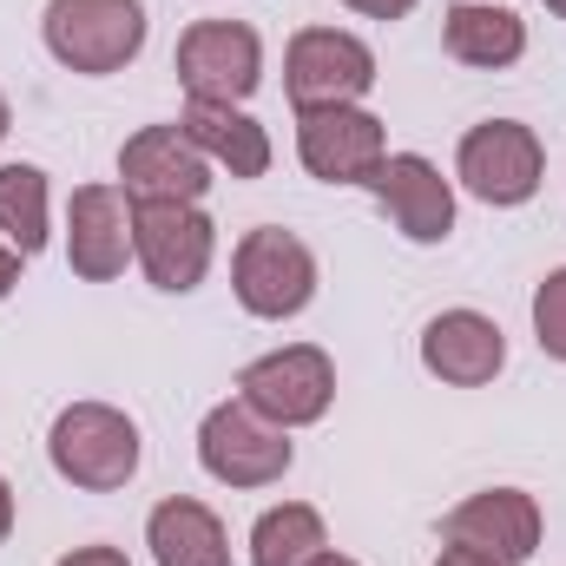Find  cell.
<instances>
[{"instance_id": "52a82bcc", "label": "cell", "mask_w": 566, "mask_h": 566, "mask_svg": "<svg viewBox=\"0 0 566 566\" xmlns=\"http://www.w3.org/2000/svg\"><path fill=\"white\" fill-rule=\"evenodd\" d=\"M231 283H238V303L251 310V316H296L310 296H316V258H310V244L303 238H290L277 224H264V231H251L244 244H238V258H231Z\"/></svg>"}, {"instance_id": "6da1fadb", "label": "cell", "mask_w": 566, "mask_h": 566, "mask_svg": "<svg viewBox=\"0 0 566 566\" xmlns=\"http://www.w3.org/2000/svg\"><path fill=\"white\" fill-rule=\"evenodd\" d=\"M46 454L73 488L113 494L139 474V428L106 402H73V409H60V422L46 434Z\"/></svg>"}, {"instance_id": "d4e9b609", "label": "cell", "mask_w": 566, "mask_h": 566, "mask_svg": "<svg viewBox=\"0 0 566 566\" xmlns=\"http://www.w3.org/2000/svg\"><path fill=\"white\" fill-rule=\"evenodd\" d=\"M434 566H494V560H481V554H468V547H441Z\"/></svg>"}, {"instance_id": "3957f363", "label": "cell", "mask_w": 566, "mask_h": 566, "mask_svg": "<svg viewBox=\"0 0 566 566\" xmlns=\"http://www.w3.org/2000/svg\"><path fill=\"white\" fill-rule=\"evenodd\" d=\"M238 402H251L264 422H277V428L323 422L329 402H336V369H329V356L316 343H290V349L258 356L238 376Z\"/></svg>"}, {"instance_id": "484cf974", "label": "cell", "mask_w": 566, "mask_h": 566, "mask_svg": "<svg viewBox=\"0 0 566 566\" xmlns=\"http://www.w3.org/2000/svg\"><path fill=\"white\" fill-rule=\"evenodd\" d=\"M13 534V488H7V474H0V541Z\"/></svg>"}, {"instance_id": "7c38bea8", "label": "cell", "mask_w": 566, "mask_h": 566, "mask_svg": "<svg viewBox=\"0 0 566 566\" xmlns=\"http://www.w3.org/2000/svg\"><path fill=\"white\" fill-rule=\"evenodd\" d=\"M441 534H448V547H468V554H481L494 566H521L541 547V507L521 488H488V494L461 501L441 521Z\"/></svg>"}, {"instance_id": "277c9868", "label": "cell", "mask_w": 566, "mask_h": 566, "mask_svg": "<svg viewBox=\"0 0 566 566\" xmlns=\"http://www.w3.org/2000/svg\"><path fill=\"white\" fill-rule=\"evenodd\" d=\"M283 86L296 99V113L310 106H356L376 86V53L356 33L336 27H303L283 53Z\"/></svg>"}, {"instance_id": "d6986e66", "label": "cell", "mask_w": 566, "mask_h": 566, "mask_svg": "<svg viewBox=\"0 0 566 566\" xmlns=\"http://www.w3.org/2000/svg\"><path fill=\"white\" fill-rule=\"evenodd\" d=\"M323 554H329L323 514L303 501H283L251 527V566H316Z\"/></svg>"}, {"instance_id": "8992f818", "label": "cell", "mask_w": 566, "mask_h": 566, "mask_svg": "<svg viewBox=\"0 0 566 566\" xmlns=\"http://www.w3.org/2000/svg\"><path fill=\"white\" fill-rule=\"evenodd\" d=\"M198 461L224 488H271L290 468V441L277 422H264L251 402H218L198 428Z\"/></svg>"}, {"instance_id": "ffe728a7", "label": "cell", "mask_w": 566, "mask_h": 566, "mask_svg": "<svg viewBox=\"0 0 566 566\" xmlns=\"http://www.w3.org/2000/svg\"><path fill=\"white\" fill-rule=\"evenodd\" d=\"M0 231L20 258L46 251V171L40 165H0Z\"/></svg>"}, {"instance_id": "44dd1931", "label": "cell", "mask_w": 566, "mask_h": 566, "mask_svg": "<svg viewBox=\"0 0 566 566\" xmlns=\"http://www.w3.org/2000/svg\"><path fill=\"white\" fill-rule=\"evenodd\" d=\"M534 336L554 363H566V271H554L534 290Z\"/></svg>"}, {"instance_id": "5bb4252c", "label": "cell", "mask_w": 566, "mask_h": 566, "mask_svg": "<svg viewBox=\"0 0 566 566\" xmlns=\"http://www.w3.org/2000/svg\"><path fill=\"white\" fill-rule=\"evenodd\" d=\"M369 191L382 198V211L396 218V231L409 238V244H441L448 231H454V191H448V178L416 158V151H396V158H382L376 171H369Z\"/></svg>"}, {"instance_id": "9a60e30c", "label": "cell", "mask_w": 566, "mask_h": 566, "mask_svg": "<svg viewBox=\"0 0 566 566\" xmlns=\"http://www.w3.org/2000/svg\"><path fill=\"white\" fill-rule=\"evenodd\" d=\"M422 363H428V376H441V382H454V389H481V382L501 376L507 336H501V323H488L481 310H441L422 329Z\"/></svg>"}, {"instance_id": "30bf717a", "label": "cell", "mask_w": 566, "mask_h": 566, "mask_svg": "<svg viewBox=\"0 0 566 566\" xmlns=\"http://www.w3.org/2000/svg\"><path fill=\"white\" fill-rule=\"evenodd\" d=\"M211 158L185 139V126H145L119 151V178L133 205H198L211 191Z\"/></svg>"}, {"instance_id": "4316f807", "label": "cell", "mask_w": 566, "mask_h": 566, "mask_svg": "<svg viewBox=\"0 0 566 566\" xmlns=\"http://www.w3.org/2000/svg\"><path fill=\"white\" fill-rule=\"evenodd\" d=\"M316 566H356V560H343V554H323V560H316Z\"/></svg>"}, {"instance_id": "7402d4cb", "label": "cell", "mask_w": 566, "mask_h": 566, "mask_svg": "<svg viewBox=\"0 0 566 566\" xmlns=\"http://www.w3.org/2000/svg\"><path fill=\"white\" fill-rule=\"evenodd\" d=\"M60 566H133V560H126L119 547H73Z\"/></svg>"}, {"instance_id": "cb8c5ba5", "label": "cell", "mask_w": 566, "mask_h": 566, "mask_svg": "<svg viewBox=\"0 0 566 566\" xmlns=\"http://www.w3.org/2000/svg\"><path fill=\"white\" fill-rule=\"evenodd\" d=\"M13 283H20V251L0 244V296H13Z\"/></svg>"}, {"instance_id": "4fadbf2b", "label": "cell", "mask_w": 566, "mask_h": 566, "mask_svg": "<svg viewBox=\"0 0 566 566\" xmlns=\"http://www.w3.org/2000/svg\"><path fill=\"white\" fill-rule=\"evenodd\" d=\"M66 258L86 283H113L133 258V198L119 185H80L66 205Z\"/></svg>"}, {"instance_id": "603a6c76", "label": "cell", "mask_w": 566, "mask_h": 566, "mask_svg": "<svg viewBox=\"0 0 566 566\" xmlns=\"http://www.w3.org/2000/svg\"><path fill=\"white\" fill-rule=\"evenodd\" d=\"M343 7H356V13H369V20H402L416 0H343Z\"/></svg>"}, {"instance_id": "9c48e42d", "label": "cell", "mask_w": 566, "mask_h": 566, "mask_svg": "<svg viewBox=\"0 0 566 566\" xmlns=\"http://www.w3.org/2000/svg\"><path fill=\"white\" fill-rule=\"evenodd\" d=\"M461 185L481 198V205H527L541 191V139L521 126V119H488L461 139V158H454Z\"/></svg>"}, {"instance_id": "f1b7e54d", "label": "cell", "mask_w": 566, "mask_h": 566, "mask_svg": "<svg viewBox=\"0 0 566 566\" xmlns=\"http://www.w3.org/2000/svg\"><path fill=\"white\" fill-rule=\"evenodd\" d=\"M547 7H554V13H566V0H547Z\"/></svg>"}, {"instance_id": "5b68a950", "label": "cell", "mask_w": 566, "mask_h": 566, "mask_svg": "<svg viewBox=\"0 0 566 566\" xmlns=\"http://www.w3.org/2000/svg\"><path fill=\"white\" fill-rule=\"evenodd\" d=\"M178 80L205 106H238L264 80V46L244 20H198L178 40Z\"/></svg>"}, {"instance_id": "ba28073f", "label": "cell", "mask_w": 566, "mask_h": 566, "mask_svg": "<svg viewBox=\"0 0 566 566\" xmlns=\"http://www.w3.org/2000/svg\"><path fill=\"white\" fill-rule=\"evenodd\" d=\"M218 231L198 205H133V258L158 290H198L211 271Z\"/></svg>"}, {"instance_id": "8fae6325", "label": "cell", "mask_w": 566, "mask_h": 566, "mask_svg": "<svg viewBox=\"0 0 566 566\" xmlns=\"http://www.w3.org/2000/svg\"><path fill=\"white\" fill-rule=\"evenodd\" d=\"M296 151L310 178L323 185H369V171L389 158L382 151V119L363 106H310L296 113Z\"/></svg>"}, {"instance_id": "e0dca14e", "label": "cell", "mask_w": 566, "mask_h": 566, "mask_svg": "<svg viewBox=\"0 0 566 566\" xmlns=\"http://www.w3.org/2000/svg\"><path fill=\"white\" fill-rule=\"evenodd\" d=\"M178 126H185V139L198 145L218 171H231V178H264V171H271V139H264V126L244 119L238 106H205V99H191Z\"/></svg>"}, {"instance_id": "ac0fdd59", "label": "cell", "mask_w": 566, "mask_h": 566, "mask_svg": "<svg viewBox=\"0 0 566 566\" xmlns=\"http://www.w3.org/2000/svg\"><path fill=\"white\" fill-rule=\"evenodd\" d=\"M441 40H448V53H454L461 66H514V60L527 53V27H521V13H507V7H481V0L448 7Z\"/></svg>"}, {"instance_id": "2e32d148", "label": "cell", "mask_w": 566, "mask_h": 566, "mask_svg": "<svg viewBox=\"0 0 566 566\" xmlns=\"http://www.w3.org/2000/svg\"><path fill=\"white\" fill-rule=\"evenodd\" d=\"M145 547L158 566H231V541H224V521L205 507V501H158L151 521H145Z\"/></svg>"}, {"instance_id": "7a4b0ae2", "label": "cell", "mask_w": 566, "mask_h": 566, "mask_svg": "<svg viewBox=\"0 0 566 566\" xmlns=\"http://www.w3.org/2000/svg\"><path fill=\"white\" fill-rule=\"evenodd\" d=\"M145 46L139 0H53L46 7V53L66 73H119Z\"/></svg>"}, {"instance_id": "83f0119b", "label": "cell", "mask_w": 566, "mask_h": 566, "mask_svg": "<svg viewBox=\"0 0 566 566\" xmlns=\"http://www.w3.org/2000/svg\"><path fill=\"white\" fill-rule=\"evenodd\" d=\"M7 126H13V119H7V99H0V139H7Z\"/></svg>"}]
</instances>
